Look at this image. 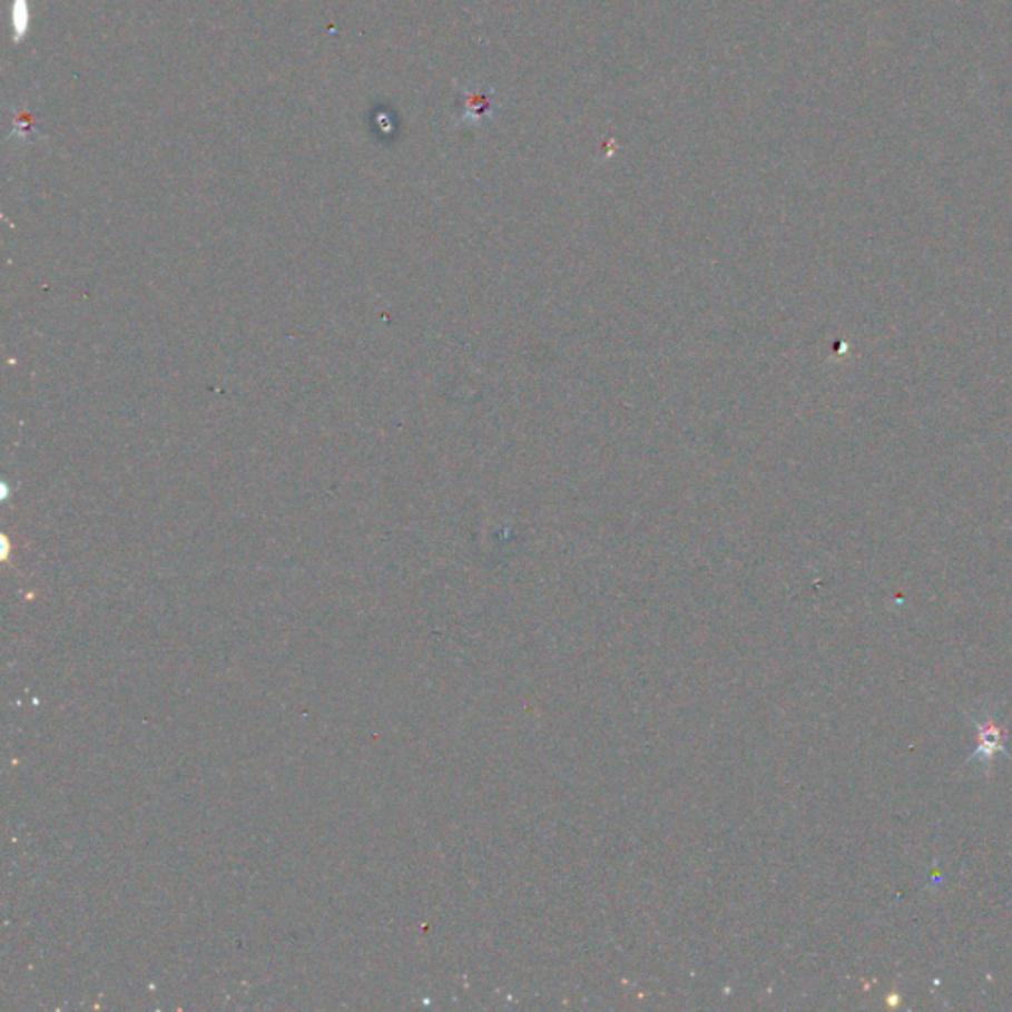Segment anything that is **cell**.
Segmentation results:
<instances>
[{"label": "cell", "mask_w": 1012, "mask_h": 1012, "mask_svg": "<svg viewBox=\"0 0 1012 1012\" xmlns=\"http://www.w3.org/2000/svg\"><path fill=\"white\" fill-rule=\"evenodd\" d=\"M971 723L977 730L979 744L977 749L973 751V756L969 759V764H975L979 767H991L993 757L1001 756V754L1011 757L1009 749H1006L1009 734H1006L1003 726H999L993 710H989L986 706H979L975 713H971Z\"/></svg>", "instance_id": "obj_1"}, {"label": "cell", "mask_w": 1012, "mask_h": 1012, "mask_svg": "<svg viewBox=\"0 0 1012 1012\" xmlns=\"http://www.w3.org/2000/svg\"><path fill=\"white\" fill-rule=\"evenodd\" d=\"M28 24H30L28 0H14V4H12V30H14V42L22 40V36L27 35Z\"/></svg>", "instance_id": "obj_2"}]
</instances>
